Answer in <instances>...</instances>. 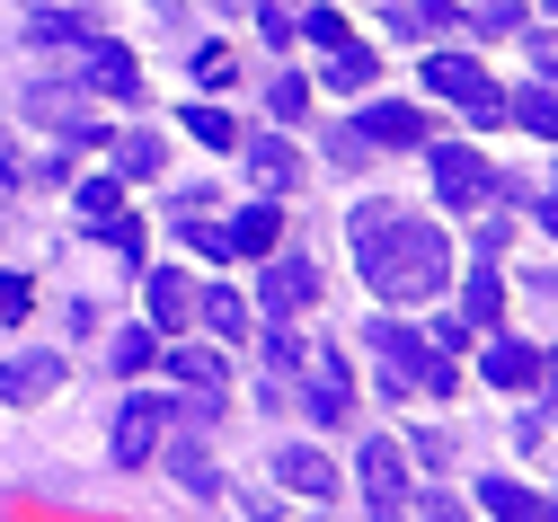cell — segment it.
<instances>
[{
	"label": "cell",
	"instance_id": "4dcf8cb0",
	"mask_svg": "<svg viewBox=\"0 0 558 522\" xmlns=\"http://www.w3.org/2000/svg\"><path fill=\"white\" fill-rule=\"evenodd\" d=\"M266 107H275V116H302V107H311V81H302V71H284V81H266Z\"/></svg>",
	"mask_w": 558,
	"mask_h": 522
},
{
	"label": "cell",
	"instance_id": "5bb4252c",
	"mask_svg": "<svg viewBox=\"0 0 558 522\" xmlns=\"http://www.w3.org/2000/svg\"><path fill=\"white\" fill-rule=\"evenodd\" d=\"M275 478H284L293 496H319V505L337 496V461H328V452H311V442H293V452H275Z\"/></svg>",
	"mask_w": 558,
	"mask_h": 522
},
{
	"label": "cell",
	"instance_id": "4fadbf2b",
	"mask_svg": "<svg viewBox=\"0 0 558 522\" xmlns=\"http://www.w3.org/2000/svg\"><path fill=\"white\" fill-rule=\"evenodd\" d=\"M302 399H311V416H319V425H345V408H355V381H345V363H337L328 345H319V363H311Z\"/></svg>",
	"mask_w": 558,
	"mask_h": 522
},
{
	"label": "cell",
	"instance_id": "ffe728a7",
	"mask_svg": "<svg viewBox=\"0 0 558 522\" xmlns=\"http://www.w3.org/2000/svg\"><path fill=\"white\" fill-rule=\"evenodd\" d=\"M248 178L257 186H293L302 178V151H293V142H248Z\"/></svg>",
	"mask_w": 558,
	"mask_h": 522
},
{
	"label": "cell",
	"instance_id": "7a4b0ae2",
	"mask_svg": "<svg viewBox=\"0 0 558 522\" xmlns=\"http://www.w3.org/2000/svg\"><path fill=\"white\" fill-rule=\"evenodd\" d=\"M373 354H381V390H426V399H444L461 372L435 354V337H416V328H399V319H373V337H364Z\"/></svg>",
	"mask_w": 558,
	"mask_h": 522
},
{
	"label": "cell",
	"instance_id": "7c38bea8",
	"mask_svg": "<svg viewBox=\"0 0 558 522\" xmlns=\"http://www.w3.org/2000/svg\"><path fill=\"white\" fill-rule=\"evenodd\" d=\"M487 381H497V390H541L549 381V354L523 345V337H497V345H487Z\"/></svg>",
	"mask_w": 558,
	"mask_h": 522
},
{
	"label": "cell",
	"instance_id": "d6a6232c",
	"mask_svg": "<svg viewBox=\"0 0 558 522\" xmlns=\"http://www.w3.org/2000/svg\"><path fill=\"white\" fill-rule=\"evenodd\" d=\"M408 522H478V513H470L461 496H416V505H408Z\"/></svg>",
	"mask_w": 558,
	"mask_h": 522
},
{
	"label": "cell",
	"instance_id": "836d02e7",
	"mask_svg": "<svg viewBox=\"0 0 558 522\" xmlns=\"http://www.w3.org/2000/svg\"><path fill=\"white\" fill-rule=\"evenodd\" d=\"M328 160H337V169H364V160H373V142H364L355 124H337V133H328Z\"/></svg>",
	"mask_w": 558,
	"mask_h": 522
},
{
	"label": "cell",
	"instance_id": "8fae6325",
	"mask_svg": "<svg viewBox=\"0 0 558 522\" xmlns=\"http://www.w3.org/2000/svg\"><path fill=\"white\" fill-rule=\"evenodd\" d=\"M81 81H89V89H107V98H124V107L143 98V71H133V53H124L116 36H98V45H81Z\"/></svg>",
	"mask_w": 558,
	"mask_h": 522
},
{
	"label": "cell",
	"instance_id": "603a6c76",
	"mask_svg": "<svg viewBox=\"0 0 558 522\" xmlns=\"http://www.w3.org/2000/svg\"><path fill=\"white\" fill-rule=\"evenodd\" d=\"M151 354H160V337H151V328H116V337H107V372H116V381H133V372H143Z\"/></svg>",
	"mask_w": 558,
	"mask_h": 522
},
{
	"label": "cell",
	"instance_id": "2e32d148",
	"mask_svg": "<svg viewBox=\"0 0 558 522\" xmlns=\"http://www.w3.org/2000/svg\"><path fill=\"white\" fill-rule=\"evenodd\" d=\"M275 240H284V213H275V204H248L231 231H222V248H231V257H266Z\"/></svg>",
	"mask_w": 558,
	"mask_h": 522
},
{
	"label": "cell",
	"instance_id": "ba28073f",
	"mask_svg": "<svg viewBox=\"0 0 558 522\" xmlns=\"http://www.w3.org/2000/svg\"><path fill=\"white\" fill-rule=\"evenodd\" d=\"M364 496H373V522H408V461H399V442H364Z\"/></svg>",
	"mask_w": 558,
	"mask_h": 522
},
{
	"label": "cell",
	"instance_id": "484cf974",
	"mask_svg": "<svg viewBox=\"0 0 558 522\" xmlns=\"http://www.w3.org/2000/svg\"><path fill=\"white\" fill-rule=\"evenodd\" d=\"M514 124H523L532 142H549V133H558V98H549V81H532V89L514 98Z\"/></svg>",
	"mask_w": 558,
	"mask_h": 522
},
{
	"label": "cell",
	"instance_id": "30bf717a",
	"mask_svg": "<svg viewBox=\"0 0 558 522\" xmlns=\"http://www.w3.org/2000/svg\"><path fill=\"white\" fill-rule=\"evenodd\" d=\"M98 36H107V27H98V10H81V0L27 19V45H45V53H81V45H98Z\"/></svg>",
	"mask_w": 558,
	"mask_h": 522
},
{
	"label": "cell",
	"instance_id": "d4e9b609",
	"mask_svg": "<svg viewBox=\"0 0 558 522\" xmlns=\"http://www.w3.org/2000/svg\"><path fill=\"white\" fill-rule=\"evenodd\" d=\"M116 178H160V133H116Z\"/></svg>",
	"mask_w": 558,
	"mask_h": 522
},
{
	"label": "cell",
	"instance_id": "ac0fdd59",
	"mask_svg": "<svg viewBox=\"0 0 558 522\" xmlns=\"http://www.w3.org/2000/svg\"><path fill=\"white\" fill-rule=\"evenodd\" d=\"M452 319H461L470 337H478V328H497V319H506V283H497V275H487V266H478V275H470V292H461V311H452Z\"/></svg>",
	"mask_w": 558,
	"mask_h": 522
},
{
	"label": "cell",
	"instance_id": "8992f818",
	"mask_svg": "<svg viewBox=\"0 0 558 522\" xmlns=\"http://www.w3.org/2000/svg\"><path fill=\"white\" fill-rule=\"evenodd\" d=\"M257 302H266V319L311 311V302H319V257H275V266H266V283H257Z\"/></svg>",
	"mask_w": 558,
	"mask_h": 522
},
{
	"label": "cell",
	"instance_id": "52a82bcc",
	"mask_svg": "<svg viewBox=\"0 0 558 522\" xmlns=\"http://www.w3.org/2000/svg\"><path fill=\"white\" fill-rule=\"evenodd\" d=\"M27 116H36V124H53V133H72V142H107V124L81 107V89H72V81H36V89H27Z\"/></svg>",
	"mask_w": 558,
	"mask_h": 522
},
{
	"label": "cell",
	"instance_id": "7402d4cb",
	"mask_svg": "<svg viewBox=\"0 0 558 522\" xmlns=\"http://www.w3.org/2000/svg\"><path fill=\"white\" fill-rule=\"evenodd\" d=\"M169 461H178V487H186V496H214V487H222V478H214V452L195 442V425L178 434V452H169Z\"/></svg>",
	"mask_w": 558,
	"mask_h": 522
},
{
	"label": "cell",
	"instance_id": "1f68e13d",
	"mask_svg": "<svg viewBox=\"0 0 558 522\" xmlns=\"http://www.w3.org/2000/svg\"><path fill=\"white\" fill-rule=\"evenodd\" d=\"M27 302H36V283L0 266V328H10V319H27Z\"/></svg>",
	"mask_w": 558,
	"mask_h": 522
},
{
	"label": "cell",
	"instance_id": "4316f807",
	"mask_svg": "<svg viewBox=\"0 0 558 522\" xmlns=\"http://www.w3.org/2000/svg\"><path fill=\"white\" fill-rule=\"evenodd\" d=\"M186 133L204 142V151H240V124H231L222 107H186Z\"/></svg>",
	"mask_w": 558,
	"mask_h": 522
},
{
	"label": "cell",
	"instance_id": "83f0119b",
	"mask_svg": "<svg viewBox=\"0 0 558 522\" xmlns=\"http://www.w3.org/2000/svg\"><path fill=\"white\" fill-rule=\"evenodd\" d=\"M195 311H204V319H214V337H248V302H240V292H222V283H214V292H204V302H195Z\"/></svg>",
	"mask_w": 558,
	"mask_h": 522
},
{
	"label": "cell",
	"instance_id": "277c9868",
	"mask_svg": "<svg viewBox=\"0 0 558 522\" xmlns=\"http://www.w3.org/2000/svg\"><path fill=\"white\" fill-rule=\"evenodd\" d=\"M169 381L186 390V416H178V425H214L222 399H231V363L204 354V345H178V354H169Z\"/></svg>",
	"mask_w": 558,
	"mask_h": 522
},
{
	"label": "cell",
	"instance_id": "f546056e",
	"mask_svg": "<svg viewBox=\"0 0 558 522\" xmlns=\"http://www.w3.org/2000/svg\"><path fill=\"white\" fill-rule=\"evenodd\" d=\"M302 363H311V345H302L284 319H275V337H266V372H302Z\"/></svg>",
	"mask_w": 558,
	"mask_h": 522
},
{
	"label": "cell",
	"instance_id": "e0dca14e",
	"mask_svg": "<svg viewBox=\"0 0 558 522\" xmlns=\"http://www.w3.org/2000/svg\"><path fill=\"white\" fill-rule=\"evenodd\" d=\"M478 496H487V522H549V505L514 478H478Z\"/></svg>",
	"mask_w": 558,
	"mask_h": 522
},
{
	"label": "cell",
	"instance_id": "cb8c5ba5",
	"mask_svg": "<svg viewBox=\"0 0 558 522\" xmlns=\"http://www.w3.org/2000/svg\"><path fill=\"white\" fill-rule=\"evenodd\" d=\"M186 319H195L186 275H151V328H186Z\"/></svg>",
	"mask_w": 558,
	"mask_h": 522
},
{
	"label": "cell",
	"instance_id": "8d00e7d4",
	"mask_svg": "<svg viewBox=\"0 0 558 522\" xmlns=\"http://www.w3.org/2000/svg\"><path fill=\"white\" fill-rule=\"evenodd\" d=\"M0 178H19V160H10V151H0Z\"/></svg>",
	"mask_w": 558,
	"mask_h": 522
},
{
	"label": "cell",
	"instance_id": "d6986e66",
	"mask_svg": "<svg viewBox=\"0 0 558 522\" xmlns=\"http://www.w3.org/2000/svg\"><path fill=\"white\" fill-rule=\"evenodd\" d=\"M373 71H381V62L345 36V45H328V71H319V81H328V89H373Z\"/></svg>",
	"mask_w": 558,
	"mask_h": 522
},
{
	"label": "cell",
	"instance_id": "6da1fadb",
	"mask_svg": "<svg viewBox=\"0 0 558 522\" xmlns=\"http://www.w3.org/2000/svg\"><path fill=\"white\" fill-rule=\"evenodd\" d=\"M355 266H364V283L381 292V302H426V292L452 283L444 231L416 221V213H399V204H364L355 213Z\"/></svg>",
	"mask_w": 558,
	"mask_h": 522
},
{
	"label": "cell",
	"instance_id": "3957f363",
	"mask_svg": "<svg viewBox=\"0 0 558 522\" xmlns=\"http://www.w3.org/2000/svg\"><path fill=\"white\" fill-rule=\"evenodd\" d=\"M426 89H435L444 107H461L470 124H497V116H506V98H497V81H487V71H478L470 53H435V62H426Z\"/></svg>",
	"mask_w": 558,
	"mask_h": 522
},
{
	"label": "cell",
	"instance_id": "44dd1931",
	"mask_svg": "<svg viewBox=\"0 0 558 522\" xmlns=\"http://www.w3.org/2000/svg\"><path fill=\"white\" fill-rule=\"evenodd\" d=\"M53 381H62V363H53V354H19L10 372H0V390H10V399H45Z\"/></svg>",
	"mask_w": 558,
	"mask_h": 522
},
{
	"label": "cell",
	"instance_id": "5b68a950",
	"mask_svg": "<svg viewBox=\"0 0 558 522\" xmlns=\"http://www.w3.org/2000/svg\"><path fill=\"white\" fill-rule=\"evenodd\" d=\"M169 416H178V408L151 399V390H143V399H124V408H116V442H107L116 470H143V461L160 452V425H169Z\"/></svg>",
	"mask_w": 558,
	"mask_h": 522
},
{
	"label": "cell",
	"instance_id": "d590c367",
	"mask_svg": "<svg viewBox=\"0 0 558 522\" xmlns=\"http://www.w3.org/2000/svg\"><path fill=\"white\" fill-rule=\"evenodd\" d=\"M302 36L328 53V45H345V19H337V10H311V19H302Z\"/></svg>",
	"mask_w": 558,
	"mask_h": 522
},
{
	"label": "cell",
	"instance_id": "9a60e30c",
	"mask_svg": "<svg viewBox=\"0 0 558 522\" xmlns=\"http://www.w3.org/2000/svg\"><path fill=\"white\" fill-rule=\"evenodd\" d=\"M355 133L373 142V151H381V142H390V151H408V142H426L435 124L416 116V107H364V124H355Z\"/></svg>",
	"mask_w": 558,
	"mask_h": 522
},
{
	"label": "cell",
	"instance_id": "9c48e42d",
	"mask_svg": "<svg viewBox=\"0 0 558 522\" xmlns=\"http://www.w3.org/2000/svg\"><path fill=\"white\" fill-rule=\"evenodd\" d=\"M487 186H497V178H487V160L470 151V142H435V195H444V204H461V213H470Z\"/></svg>",
	"mask_w": 558,
	"mask_h": 522
},
{
	"label": "cell",
	"instance_id": "f1b7e54d",
	"mask_svg": "<svg viewBox=\"0 0 558 522\" xmlns=\"http://www.w3.org/2000/svg\"><path fill=\"white\" fill-rule=\"evenodd\" d=\"M195 81H204V89H231V81H240V53H231V45H204V53H195Z\"/></svg>",
	"mask_w": 558,
	"mask_h": 522
},
{
	"label": "cell",
	"instance_id": "e575fe53",
	"mask_svg": "<svg viewBox=\"0 0 558 522\" xmlns=\"http://www.w3.org/2000/svg\"><path fill=\"white\" fill-rule=\"evenodd\" d=\"M452 19H461V0H416V10H408L416 36H426V27H452Z\"/></svg>",
	"mask_w": 558,
	"mask_h": 522
}]
</instances>
